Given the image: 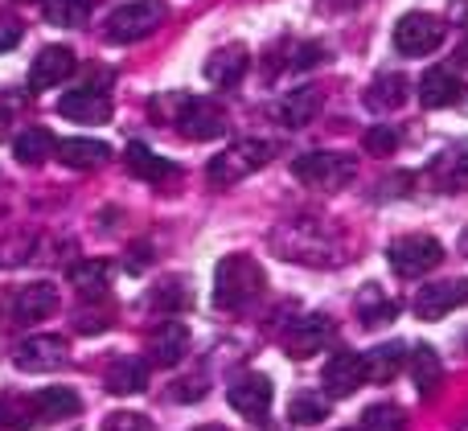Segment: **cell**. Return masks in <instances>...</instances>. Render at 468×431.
Listing matches in <instances>:
<instances>
[{
	"label": "cell",
	"mask_w": 468,
	"mask_h": 431,
	"mask_svg": "<svg viewBox=\"0 0 468 431\" xmlns=\"http://www.w3.org/2000/svg\"><path fill=\"white\" fill-rule=\"evenodd\" d=\"M263 288V268H259L250 255H227L218 259L214 268V288H210V300L214 309L222 312H239L242 304H250Z\"/></svg>",
	"instance_id": "1"
},
{
	"label": "cell",
	"mask_w": 468,
	"mask_h": 431,
	"mask_svg": "<svg viewBox=\"0 0 468 431\" xmlns=\"http://www.w3.org/2000/svg\"><path fill=\"white\" fill-rule=\"evenodd\" d=\"M169 16V5L165 0H132V5H120L112 16H107L103 37L115 41V46H132V41H144L148 33H156Z\"/></svg>",
	"instance_id": "2"
},
{
	"label": "cell",
	"mask_w": 468,
	"mask_h": 431,
	"mask_svg": "<svg viewBox=\"0 0 468 431\" xmlns=\"http://www.w3.org/2000/svg\"><path fill=\"white\" fill-rule=\"evenodd\" d=\"M275 148L267 144V140H239V144H230L227 152H218L210 161V169H206V177H210V185L218 189H230L239 185V181H247L250 173H259L267 161H271Z\"/></svg>",
	"instance_id": "3"
},
{
	"label": "cell",
	"mask_w": 468,
	"mask_h": 431,
	"mask_svg": "<svg viewBox=\"0 0 468 431\" xmlns=\"http://www.w3.org/2000/svg\"><path fill=\"white\" fill-rule=\"evenodd\" d=\"M387 259H390V271H395V276L420 279V276H428L431 268H440L444 247H440L431 235H403L387 247Z\"/></svg>",
	"instance_id": "4"
},
{
	"label": "cell",
	"mask_w": 468,
	"mask_h": 431,
	"mask_svg": "<svg viewBox=\"0 0 468 431\" xmlns=\"http://www.w3.org/2000/svg\"><path fill=\"white\" fill-rule=\"evenodd\" d=\"M292 173H296V181H304L308 189H341L354 181L357 164L349 161L346 152H304L296 156V164H292Z\"/></svg>",
	"instance_id": "5"
},
{
	"label": "cell",
	"mask_w": 468,
	"mask_h": 431,
	"mask_svg": "<svg viewBox=\"0 0 468 431\" xmlns=\"http://www.w3.org/2000/svg\"><path fill=\"white\" fill-rule=\"evenodd\" d=\"M440 41H444V21L431 13H407L399 16L395 25V49L407 58H423L431 54V49H440Z\"/></svg>",
	"instance_id": "6"
},
{
	"label": "cell",
	"mask_w": 468,
	"mask_h": 431,
	"mask_svg": "<svg viewBox=\"0 0 468 431\" xmlns=\"http://www.w3.org/2000/svg\"><path fill=\"white\" fill-rule=\"evenodd\" d=\"M227 399H230V407L239 411V415H247V419H263L267 411H271L275 386H271V378L259 374V370H242V374H234V378H230Z\"/></svg>",
	"instance_id": "7"
},
{
	"label": "cell",
	"mask_w": 468,
	"mask_h": 431,
	"mask_svg": "<svg viewBox=\"0 0 468 431\" xmlns=\"http://www.w3.org/2000/svg\"><path fill=\"white\" fill-rule=\"evenodd\" d=\"M333 337H337V325H333L324 312H308V317L292 321L288 333H283V350L292 358H313V353L329 350Z\"/></svg>",
	"instance_id": "8"
},
{
	"label": "cell",
	"mask_w": 468,
	"mask_h": 431,
	"mask_svg": "<svg viewBox=\"0 0 468 431\" xmlns=\"http://www.w3.org/2000/svg\"><path fill=\"white\" fill-rule=\"evenodd\" d=\"M177 128L186 131L189 140H218L227 136L230 120L214 99H181L177 107Z\"/></svg>",
	"instance_id": "9"
},
{
	"label": "cell",
	"mask_w": 468,
	"mask_h": 431,
	"mask_svg": "<svg viewBox=\"0 0 468 431\" xmlns=\"http://www.w3.org/2000/svg\"><path fill=\"white\" fill-rule=\"evenodd\" d=\"M66 342L54 333H37V337H25L21 345L13 350V366L25 370V374H49V370H62L66 366Z\"/></svg>",
	"instance_id": "10"
},
{
	"label": "cell",
	"mask_w": 468,
	"mask_h": 431,
	"mask_svg": "<svg viewBox=\"0 0 468 431\" xmlns=\"http://www.w3.org/2000/svg\"><path fill=\"white\" fill-rule=\"evenodd\" d=\"M324 399H349L366 386V362L354 350H337L324 362Z\"/></svg>",
	"instance_id": "11"
},
{
	"label": "cell",
	"mask_w": 468,
	"mask_h": 431,
	"mask_svg": "<svg viewBox=\"0 0 468 431\" xmlns=\"http://www.w3.org/2000/svg\"><path fill=\"white\" fill-rule=\"evenodd\" d=\"M468 304V279H444V284H428L415 292V317L420 321H440L452 309Z\"/></svg>",
	"instance_id": "12"
},
{
	"label": "cell",
	"mask_w": 468,
	"mask_h": 431,
	"mask_svg": "<svg viewBox=\"0 0 468 431\" xmlns=\"http://www.w3.org/2000/svg\"><path fill=\"white\" fill-rule=\"evenodd\" d=\"M247 66H250V49L242 46V41H227V46H218L210 58H206V79H210L218 90H230L242 82Z\"/></svg>",
	"instance_id": "13"
},
{
	"label": "cell",
	"mask_w": 468,
	"mask_h": 431,
	"mask_svg": "<svg viewBox=\"0 0 468 431\" xmlns=\"http://www.w3.org/2000/svg\"><path fill=\"white\" fill-rule=\"evenodd\" d=\"M74 66H79V58H74L70 46H46L29 66V87L33 90L58 87V82H66L74 74Z\"/></svg>",
	"instance_id": "14"
},
{
	"label": "cell",
	"mask_w": 468,
	"mask_h": 431,
	"mask_svg": "<svg viewBox=\"0 0 468 431\" xmlns=\"http://www.w3.org/2000/svg\"><path fill=\"white\" fill-rule=\"evenodd\" d=\"M58 111L79 123H107L112 120V95L99 87H79V90H70V95H62Z\"/></svg>",
	"instance_id": "15"
},
{
	"label": "cell",
	"mask_w": 468,
	"mask_h": 431,
	"mask_svg": "<svg viewBox=\"0 0 468 431\" xmlns=\"http://www.w3.org/2000/svg\"><path fill=\"white\" fill-rule=\"evenodd\" d=\"M431 181H436L444 194H464L468 189V140H456L444 152L431 161Z\"/></svg>",
	"instance_id": "16"
},
{
	"label": "cell",
	"mask_w": 468,
	"mask_h": 431,
	"mask_svg": "<svg viewBox=\"0 0 468 431\" xmlns=\"http://www.w3.org/2000/svg\"><path fill=\"white\" fill-rule=\"evenodd\" d=\"M58 161L66 169H79V173H90V169H103L112 161V148L103 140H87V136H70V140H58L54 144Z\"/></svg>",
	"instance_id": "17"
},
{
	"label": "cell",
	"mask_w": 468,
	"mask_h": 431,
	"mask_svg": "<svg viewBox=\"0 0 468 431\" xmlns=\"http://www.w3.org/2000/svg\"><path fill=\"white\" fill-rule=\"evenodd\" d=\"M461 79H456V70H448V66H431L428 74L420 79V103L428 107V111H440V107H452L461 103Z\"/></svg>",
	"instance_id": "18"
},
{
	"label": "cell",
	"mask_w": 468,
	"mask_h": 431,
	"mask_svg": "<svg viewBox=\"0 0 468 431\" xmlns=\"http://www.w3.org/2000/svg\"><path fill=\"white\" fill-rule=\"evenodd\" d=\"M407 374H411V386L420 391V399H431L440 391V383H444V362H440V353L431 345H415L407 353Z\"/></svg>",
	"instance_id": "19"
},
{
	"label": "cell",
	"mask_w": 468,
	"mask_h": 431,
	"mask_svg": "<svg viewBox=\"0 0 468 431\" xmlns=\"http://www.w3.org/2000/svg\"><path fill=\"white\" fill-rule=\"evenodd\" d=\"M189 350V329L186 321H165V325H156V333L148 337V353H153L156 366H177L181 358H186Z\"/></svg>",
	"instance_id": "20"
},
{
	"label": "cell",
	"mask_w": 468,
	"mask_h": 431,
	"mask_svg": "<svg viewBox=\"0 0 468 431\" xmlns=\"http://www.w3.org/2000/svg\"><path fill=\"white\" fill-rule=\"evenodd\" d=\"M33 411H37V424H62V419L79 415L82 399L70 386H46V391L33 394Z\"/></svg>",
	"instance_id": "21"
},
{
	"label": "cell",
	"mask_w": 468,
	"mask_h": 431,
	"mask_svg": "<svg viewBox=\"0 0 468 431\" xmlns=\"http://www.w3.org/2000/svg\"><path fill=\"white\" fill-rule=\"evenodd\" d=\"M70 284H74V292H79L87 304H99L107 296V288H112V263H107V259L74 263V268H70Z\"/></svg>",
	"instance_id": "22"
},
{
	"label": "cell",
	"mask_w": 468,
	"mask_h": 431,
	"mask_svg": "<svg viewBox=\"0 0 468 431\" xmlns=\"http://www.w3.org/2000/svg\"><path fill=\"white\" fill-rule=\"evenodd\" d=\"M123 161H128V173L140 181H148V185H161V181H169L173 173V161H165L161 152H153L148 144H140V140H132L128 152H123Z\"/></svg>",
	"instance_id": "23"
},
{
	"label": "cell",
	"mask_w": 468,
	"mask_h": 431,
	"mask_svg": "<svg viewBox=\"0 0 468 431\" xmlns=\"http://www.w3.org/2000/svg\"><path fill=\"white\" fill-rule=\"evenodd\" d=\"M58 309V292L54 284H25L13 300V317L21 325H33V321H46L49 312Z\"/></svg>",
	"instance_id": "24"
},
{
	"label": "cell",
	"mask_w": 468,
	"mask_h": 431,
	"mask_svg": "<svg viewBox=\"0 0 468 431\" xmlns=\"http://www.w3.org/2000/svg\"><path fill=\"white\" fill-rule=\"evenodd\" d=\"M362 362H366V383H390V378H399V370L407 366V345L387 342V345H378V350L362 353Z\"/></svg>",
	"instance_id": "25"
},
{
	"label": "cell",
	"mask_w": 468,
	"mask_h": 431,
	"mask_svg": "<svg viewBox=\"0 0 468 431\" xmlns=\"http://www.w3.org/2000/svg\"><path fill=\"white\" fill-rule=\"evenodd\" d=\"M280 115L288 128H304V123H313L316 115H321V90L316 87H296L283 95L280 103Z\"/></svg>",
	"instance_id": "26"
},
{
	"label": "cell",
	"mask_w": 468,
	"mask_h": 431,
	"mask_svg": "<svg viewBox=\"0 0 468 431\" xmlns=\"http://www.w3.org/2000/svg\"><path fill=\"white\" fill-rule=\"evenodd\" d=\"M407 90H411V82L403 74H378L366 90V107L370 111H395V107L407 103Z\"/></svg>",
	"instance_id": "27"
},
{
	"label": "cell",
	"mask_w": 468,
	"mask_h": 431,
	"mask_svg": "<svg viewBox=\"0 0 468 431\" xmlns=\"http://www.w3.org/2000/svg\"><path fill=\"white\" fill-rule=\"evenodd\" d=\"M354 309H357V321L362 325H387V321H395V312H399V304L390 300L387 292H382L378 284H366L362 292H357V300H354Z\"/></svg>",
	"instance_id": "28"
},
{
	"label": "cell",
	"mask_w": 468,
	"mask_h": 431,
	"mask_svg": "<svg viewBox=\"0 0 468 431\" xmlns=\"http://www.w3.org/2000/svg\"><path fill=\"white\" fill-rule=\"evenodd\" d=\"M148 386V362L144 358H120L107 370V391L112 394H140Z\"/></svg>",
	"instance_id": "29"
},
{
	"label": "cell",
	"mask_w": 468,
	"mask_h": 431,
	"mask_svg": "<svg viewBox=\"0 0 468 431\" xmlns=\"http://www.w3.org/2000/svg\"><path fill=\"white\" fill-rule=\"evenodd\" d=\"M54 144H58V140L49 136L46 128H25V131H16L13 152H16V161H21V164H41L49 152H54Z\"/></svg>",
	"instance_id": "30"
},
{
	"label": "cell",
	"mask_w": 468,
	"mask_h": 431,
	"mask_svg": "<svg viewBox=\"0 0 468 431\" xmlns=\"http://www.w3.org/2000/svg\"><path fill=\"white\" fill-rule=\"evenodd\" d=\"M95 0H41V13H46L49 25H62V29H79L87 25Z\"/></svg>",
	"instance_id": "31"
},
{
	"label": "cell",
	"mask_w": 468,
	"mask_h": 431,
	"mask_svg": "<svg viewBox=\"0 0 468 431\" xmlns=\"http://www.w3.org/2000/svg\"><path fill=\"white\" fill-rule=\"evenodd\" d=\"M37 424L33 394H0V427L5 431H29Z\"/></svg>",
	"instance_id": "32"
},
{
	"label": "cell",
	"mask_w": 468,
	"mask_h": 431,
	"mask_svg": "<svg viewBox=\"0 0 468 431\" xmlns=\"http://www.w3.org/2000/svg\"><path fill=\"white\" fill-rule=\"evenodd\" d=\"M288 419H292L296 427H316V424H324V419H329V399H324V394H313V391L296 394V399L288 403Z\"/></svg>",
	"instance_id": "33"
},
{
	"label": "cell",
	"mask_w": 468,
	"mask_h": 431,
	"mask_svg": "<svg viewBox=\"0 0 468 431\" xmlns=\"http://www.w3.org/2000/svg\"><path fill=\"white\" fill-rule=\"evenodd\" d=\"M357 431H407V415H403V407H395V403H374V407L362 411Z\"/></svg>",
	"instance_id": "34"
},
{
	"label": "cell",
	"mask_w": 468,
	"mask_h": 431,
	"mask_svg": "<svg viewBox=\"0 0 468 431\" xmlns=\"http://www.w3.org/2000/svg\"><path fill=\"white\" fill-rule=\"evenodd\" d=\"M148 304H153L156 312H165V317H177V312L189 304V288L181 284V279H165V284H156V288H153Z\"/></svg>",
	"instance_id": "35"
},
{
	"label": "cell",
	"mask_w": 468,
	"mask_h": 431,
	"mask_svg": "<svg viewBox=\"0 0 468 431\" xmlns=\"http://www.w3.org/2000/svg\"><path fill=\"white\" fill-rule=\"evenodd\" d=\"M362 144H366V152H374V156H390L399 148V131L390 128V123H374L362 136Z\"/></svg>",
	"instance_id": "36"
},
{
	"label": "cell",
	"mask_w": 468,
	"mask_h": 431,
	"mask_svg": "<svg viewBox=\"0 0 468 431\" xmlns=\"http://www.w3.org/2000/svg\"><path fill=\"white\" fill-rule=\"evenodd\" d=\"M103 431H156V427L144 415H136V411H115V415H107Z\"/></svg>",
	"instance_id": "37"
},
{
	"label": "cell",
	"mask_w": 468,
	"mask_h": 431,
	"mask_svg": "<svg viewBox=\"0 0 468 431\" xmlns=\"http://www.w3.org/2000/svg\"><path fill=\"white\" fill-rule=\"evenodd\" d=\"M21 37H25L21 21H13V16L0 13V54H5V49H16V41H21Z\"/></svg>",
	"instance_id": "38"
},
{
	"label": "cell",
	"mask_w": 468,
	"mask_h": 431,
	"mask_svg": "<svg viewBox=\"0 0 468 431\" xmlns=\"http://www.w3.org/2000/svg\"><path fill=\"white\" fill-rule=\"evenodd\" d=\"M316 62H321V46H300V58H296L300 70H308V66H316Z\"/></svg>",
	"instance_id": "39"
},
{
	"label": "cell",
	"mask_w": 468,
	"mask_h": 431,
	"mask_svg": "<svg viewBox=\"0 0 468 431\" xmlns=\"http://www.w3.org/2000/svg\"><path fill=\"white\" fill-rule=\"evenodd\" d=\"M456 62H461V66H464V70H468V41H464V46H461V49H456Z\"/></svg>",
	"instance_id": "40"
},
{
	"label": "cell",
	"mask_w": 468,
	"mask_h": 431,
	"mask_svg": "<svg viewBox=\"0 0 468 431\" xmlns=\"http://www.w3.org/2000/svg\"><path fill=\"white\" fill-rule=\"evenodd\" d=\"M333 5H357V0H324V8H333Z\"/></svg>",
	"instance_id": "41"
},
{
	"label": "cell",
	"mask_w": 468,
	"mask_h": 431,
	"mask_svg": "<svg viewBox=\"0 0 468 431\" xmlns=\"http://www.w3.org/2000/svg\"><path fill=\"white\" fill-rule=\"evenodd\" d=\"M194 431H227V427H214V424H210V427H194Z\"/></svg>",
	"instance_id": "42"
},
{
	"label": "cell",
	"mask_w": 468,
	"mask_h": 431,
	"mask_svg": "<svg viewBox=\"0 0 468 431\" xmlns=\"http://www.w3.org/2000/svg\"><path fill=\"white\" fill-rule=\"evenodd\" d=\"M0 140H5V111H0Z\"/></svg>",
	"instance_id": "43"
},
{
	"label": "cell",
	"mask_w": 468,
	"mask_h": 431,
	"mask_svg": "<svg viewBox=\"0 0 468 431\" xmlns=\"http://www.w3.org/2000/svg\"><path fill=\"white\" fill-rule=\"evenodd\" d=\"M461 345H464V350H468V329H464V337H461Z\"/></svg>",
	"instance_id": "44"
},
{
	"label": "cell",
	"mask_w": 468,
	"mask_h": 431,
	"mask_svg": "<svg viewBox=\"0 0 468 431\" xmlns=\"http://www.w3.org/2000/svg\"><path fill=\"white\" fill-rule=\"evenodd\" d=\"M354 431H357V427H354Z\"/></svg>",
	"instance_id": "45"
}]
</instances>
